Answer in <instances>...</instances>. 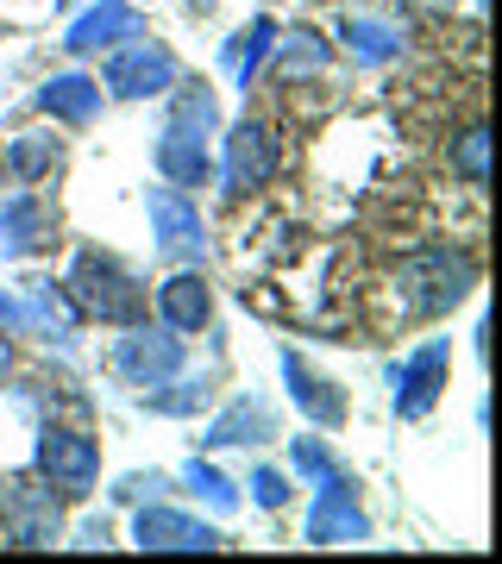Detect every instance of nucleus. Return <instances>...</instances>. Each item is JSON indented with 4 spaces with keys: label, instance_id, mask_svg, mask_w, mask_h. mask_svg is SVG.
Listing matches in <instances>:
<instances>
[{
    "label": "nucleus",
    "instance_id": "nucleus-1",
    "mask_svg": "<svg viewBox=\"0 0 502 564\" xmlns=\"http://www.w3.org/2000/svg\"><path fill=\"white\" fill-rule=\"evenodd\" d=\"M70 302L82 307V321H100V326H139L151 314V295H145V282L126 270L114 251H95V245H82L76 258H70Z\"/></svg>",
    "mask_w": 502,
    "mask_h": 564
},
{
    "label": "nucleus",
    "instance_id": "nucleus-2",
    "mask_svg": "<svg viewBox=\"0 0 502 564\" xmlns=\"http://www.w3.org/2000/svg\"><path fill=\"white\" fill-rule=\"evenodd\" d=\"M478 289V258L459 245H427L415 258H402L396 270V295L408 321H440Z\"/></svg>",
    "mask_w": 502,
    "mask_h": 564
},
{
    "label": "nucleus",
    "instance_id": "nucleus-3",
    "mask_svg": "<svg viewBox=\"0 0 502 564\" xmlns=\"http://www.w3.org/2000/svg\"><path fill=\"white\" fill-rule=\"evenodd\" d=\"M32 470L57 489L63 502H82V496L100 484V445L88 440L82 426L44 421L39 426V452H32Z\"/></svg>",
    "mask_w": 502,
    "mask_h": 564
},
{
    "label": "nucleus",
    "instance_id": "nucleus-4",
    "mask_svg": "<svg viewBox=\"0 0 502 564\" xmlns=\"http://www.w3.org/2000/svg\"><path fill=\"white\" fill-rule=\"evenodd\" d=\"M177 51L158 39H126L107 51V63H100V88L114 95V101H151V95H170V82H177Z\"/></svg>",
    "mask_w": 502,
    "mask_h": 564
},
{
    "label": "nucleus",
    "instance_id": "nucleus-5",
    "mask_svg": "<svg viewBox=\"0 0 502 564\" xmlns=\"http://www.w3.org/2000/svg\"><path fill=\"white\" fill-rule=\"evenodd\" d=\"M0 533L7 545H51L63 540V496L44 484L39 470L32 477H0Z\"/></svg>",
    "mask_w": 502,
    "mask_h": 564
},
{
    "label": "nucleus",
    "instance_id": "nucleus-6",
    "mask_svg": "<svg viewBox=\"0 0 502 564\" xmlns=\"http://www.w3.org/2000/svg\"><path fill=\"white\" fill-rule=\"evenodd\" d=\"M182 370V333L170 326H120L114 339V377L126 389H163Z\"/></svg>",
    "mask_w": 502,
    "mask_h": 564
},
{
    "label": "nucleus",
    "instance_id": "nucleus-7",
    "mask_svg": "<svg viewBox=\"0 0 502 564\" xmlns=\"http://www.w3.org/2000/svg\"><path fill=\"white\" fill-rule=\"evenodd\" d=\"M145 214H151V239L170 263H207V220H201V207L189 202V188H151L145 195Z\"/></svg>",
    "mask_w": 502,
    "mask_h": 564
},
{
    "label": "nucleus",
    "instance_id": "nucleus-8",
    "mask_svg": "<svg viewBox=\"0 0 502 564\" xmlns=\"http://www.w3.org/2000/svg\"><path fill=\"white\" fill-rule=\"evenodd\" d=\"M277 163H282L277 132L264 120H239L226 132V151H221V188L233 202H245V195H258V188L277 182Z\"/></svg>",
    "mask_w": 502,
    "mask_h": 564
},
{
    "label": "nucleus",
    "instance_id": "nucleus-9",
    "mask_svg": "<svg viewBox=\"0 0 502 564\" xmlns=\"http://www.w3.org/2000/svg\"><path fill=\"white\" fill-rule=\"evenodd\" d=\"M446 358H452V345L446 339H427L421 351H408V358L389 370V389H396V414L402 421H427L446 395Z\"/></svg>",
    "mask_w": 502,
    "mask_h": 564
},
{
    "label": "nucleus",
    "instance_id": "nucleus-10",
    "mask_svg": "<svg viewBox=\"0 0 502 564\" xmlns=\"http://www.w3.org/2000/svg\"><path fill=\"white\" fill-rule=\"evenodd\" d=\"M352 489H359L352 477L314 489L308 521H301L308 545H359V540H371V521H364V508H359V496H352Z\"/></svg>",
    "mask_w": 502,
    "mask_h": 564
},
{
    "label": "nucleus",
    "instance_id": "nucleus-11",
    "mask_svg": "<svg viewBox=\"0 0 502 564\" xmlns=\"http://www.w3.org/2000/svg\"><path fill=\"white\" fill-rule=\"evenodd\" d=\"M145 20L132 0H95L88 13H76V20L63 25V51L70 57H100V51H114V44L139 39Z\"/></svg>",
    "mask_w": 502,
    "mask_h": 564
},
{
    "label": "nucleus",
    "instance_id": "nucleus-12",
    "mask_svg": "<svg viewBox=\"0 0 502 564\" xmlns=\"http://www.w3.org/2000/svg\"><path fill=\"white\" fill-rule=\"evenodd\" d=\"M57 239V214L39 188H13L0 202V258H39Z\"/></svg>",
    "mask_w": 502,
    "mask_h": 564
},
{
    "label": "nucleus",
    "instance_id": "nucleus-13",
    "mask_svg": "<svg viewBox=\"0 0 502 564\" xmlns=\"http://www.w3.org/2000/svg\"><path fill=\"white\" fill-rule=\"evenodd\" d=\"M132 545L139 552H221V533L177 508H139L132 514Z\"/></svg>",
    "mask_w": 502,
    "mask_h": 564
},
{
    "label": "nucleus",
    "instance_id": "nucleus-14",
    "mask_svg": "<svg viewBox=\"0 0 502 564\" xmlns=\"http://www.w3.org/2000/svg\"><path fill=\"white\" fill-rule=\"evenodd\" d=\"M282 383H289V402L301 408V421H314V426H340L345 421L340 383H333V377H321V370L301 358V351H282Z\"/></svg>",
    "mask_w": 502,
    "mask_h": 564
},
{
    "label": "nucleus",
    "instance_id": "nucleus-15",
    "mask_svg": "<svg viewBox=\"0 0 502 564\" xmlns=\"http://www.w3.org/2000/svg\"><path fill=\"white\" fill-rule=\"evenodd\" d=\"M207 170H214V158H207V132H195V126H182V120H163V132H158V176L170 182V188H201Z\"/></svg>",
    "mask_w": 502,
    "mask_h": 564
},
{
    "label": "nucleus",
    "instance_id": "nucleus-16",
    "mask_svg": "<svg viewBox=\"0 0 502 564\" xmlns=\"http://www.w3.org/2000/svg\"><path fill=\"white\" fill-rule=\"evenodd\" d=\"M158 314H163L170 333H201V326L214 321V289H207V276H201V263H182L177 276H163Z\"/></svg>",
    "mask_w": 502,
    "mask_h": 564
},
{
    "label": "nucleus",
    "instance_id": "nucleus-17",
    "mask_svg": "<svg viewBox=\"0 0 502 564\" xmlns=\"http://www.w3.org/2000/svg\"><path fill=\"white\" fill-rule=\"evenodd\" d=\"M32 101H39V113H51V120H63V126H88L100 113V101H107V88H100V76L63 69V76L44 82Z\"/></svg>",
    "mask_w": 502,
    "mask_h": 564
},
{
    "label": "nucleus",
    "instance_id": "nucleus-18",
    "mask_svg": "<svg viewBox=\"0 0 502 564\" xmlns=\"http://www.w3.org/2000/svg\"><path fill=\"white\" fill-rule=\"evenodd\" d=\"M277 440V414H270V402H258V395H239V402L226 408L221 421H207V433H201V452H221V445H264Z\"/></svg>",
    "mask_w": 502,
    "mask_h": 564
},
{
    "label": "nucleus",
    "instance_id": "nucleus-19",
    "mask_svg": "<svg viewBox=\"0 0 502 564\" xmlns=\"http://www.w3.org/2000/svg\"><path fill=\"white\" fill-rule=\"evenodd\" d=\"M20 295H25V321H32V333H44V339H57V345H76L82 307L70 302L63 282H25Z\"/></svg>",
    "mask_w": 502,
    "mask_h": 564
},
{
    "label": "nucleus",
    "instance_id": "nucleus-20",
    "mask_svg": "<svg viewBox=\"0 0 502 564\" xmlns=\"http://www.w3.org/2000/svg\"><path fill=\"white\" fill-rule=\"evenodd\" d=\"M57 163H63V139H57V132H20V139H7V151H0V170L20 182V188H39Z\"/></svg>",
    "mask_w": 502,
    "mask_h": 564
},
{
    "label": "nucleus",
    "instance_id": "nucleus-21",
    "mask_svg": "<svg viewBox=\"0 0 502 564\" xmlns=\"http://www.w3.org/2000/svg\"><path fill=\"white\" fill-rule=\"evenodd\" d=\"M270 76L277 82H301V76H321L327 63H333V44L321 39V32H308V25H301V32H289V39H277L270 44Z\"/></svg>",
    "mask_w": 502,
    "mask_h": 564
},
{
    "label": "nucleus",
    "instance_id": "nucleus-22",
    "mask_svg": "<svg viewBox=\"0 0 502 564\" xmlns=\"http://www.w3.org/2000/svg\"><path fill=\"white\" fill-rule=\"evenodd\" d=\"M270 44H277V20H264V13L226 39V76H233V88H252V76L270 63Z\"/></svg>",
    "mask_w": 502,
    "mask_h": 564
},
{
    "label": "nucleus",
    "instance_id": "nucleus-23",
    "mask_svg": "<svg viewBox=\"0 0 502 564\" xmlns=\"http://www.w3.org/2000/svg\"><path fill=\"white\" fill-rule=\"evenodd\" d=\"M289 464H296L301 489H321V484H340V477H352L340 464V452L327 440H289Z\"/></svg>",
    "mask_w": 502,
    "mask_h": 564
},
{
    "label": "nucleus",
    "instance_id": "nucleus-24",
    "mask_svg": "<svg viewBox=\"0 0 502 564\" xmlns=\"http://www.w3.org/2000/svg\"><path fill=\"white\" fill-rule=\"evenodd\" d=\"M170 120L195 126V132H214L221 126V101H214V88L207 82H170Z\"/></svg>",
    "mask_w": 502,
    "mask_h": 564
},
{
    "label": "nucleus",
    "instance_id": "nucleus-25",
    "mask_svg": "<svg viewBox=\"0 0 502 564\" xmlns=\"http://www.w3.org/2000/svg\"><path fill=\"white\" fill-rule=\"evenodd\" d=\"M340 39H345V51H352V63H371V69L389 63V57H402V39L383 20H345Z\"/></svg>",
    "mask_w": 502,
    "mask_h": 564
},
{
    "label": "nucleus",
    "instance_id": "nucleus-26",
    "mask_svg": "<svg viewBox=\"0 0 502 564\" xmlns=\"http://www.w3.org/2000/svg\"><path fill=\"white\" fill-rule=\"evenodd\" d=\"M182 489H195V502H207L214 514H233V508H239V484L221 477L214 464H201V458L182 464Z\"/></svg>",
    "mask_w": 502,
    "mask_h": 564
},
{
    "label": "nucleus",
    "instance_id": "nucleus-27",
    "mask_svg": "<svg viewBox=\"0 0 502 564\" xmlns=\"http://www.w3.org/2000/svg\"><path fill=\"white\" fill-rule=\"evenodd\" d=\"M452 170L464 188H490V126H471L452 139Z\"/></svg>",
    "mask_w": 502,
    "mask_h": 564
},
{
    "label": "nucleus",
    "instance_id": "nucleus-28",
    "mask_svg": "<svg viewBox=\"0 0 502 564\" xmlns=\"http://www.w3.org/2000/svg\"><path fill=\"white\" fill-rule=\"evenodd\" d=\"M170 389H177V395H163V389H145V408H151V414H195V408H207V383H201V377H170Z\"/></svg>",
    "mask_w": 502,
    "mask_h": 564
},
{
    "label": "nucleus",
    "instance_id": "nucleus-29",
    "mask_svg": "<svg viewBox=\"0 0 502 564\" xmlns=\"http://www.w3.org/2000/svg\"><path fill=\"white\" fill-rule=\"evenodd\" d=\"M252 502L277 514V508L289 502V477H282V470H270V464H258V470H252Z\"/></svg>",
    "mask_w": 502,
    "mask_h": 564
},
{
    "label": "nucleus",
    "instance_id": "nucleus-30",
    "mask_svg": "<svg viewBox=\"0 0 502 564\" xmlns=\"http://www.w3.org/2000/svg\"><path fill=\"white\" fill-rule=\"evenodd\" d=\"M0 333H32V321H25V295H13V289H0Z\"/></svg>",
    "mask_w": 502,
    "mask_h": 564
},
{
    "label": "nucleus",
    "instance_id": "nucleus-31",
    "mask_svg": "<svg viewBox=\"0 0 502 564\" xmlns=\"http://www.w3.org/2000/svg\"><path fill=\"white\" fill-rule=\"evenodd\" d=\"M158 489H170V477H158V470H151V477H126L114 496H120V502H145V496H158Z\"/></svg>",
    "mask_w": 502,
    "mask_h": 564
},
{
    "label": "nucleus",
    "instance_id": "nucleus-32",
    "mask_svg": "<svg viewBox=\"0 0 502 564\" xmlns=\"http://www.w3.org/2000/svg\"><path fill=\"white\" fill-rule=\"evenodd\" d=\"M402 13H421V20H440V13H452V0H396Z\"/></svg>",
    "mask_w": 502,
    "mask_h": 564
},
{
    "label": "nucleus",
    "instance_id": "nucleus-33",
    "mask_svg": "<svg viewBox=\"0 0 502 564\" xmlns=\"http://www.w3.org/2000/svg\"><path fill=\"white\" fill-rule=\"evenodd\" d=\"M107 540H114V527L107 521H82L76 527V545H107Z\"/></svg>",
    "mask_w": 502,
    "mask_h": 564
},
{
    "label": "nucleus",
    "instance_id": "nucleus-34",
    "mask_svg": "<svg viewBox=\"0 0 502 564\" xmlns=\"http://www.w3.org/2000/svg\"><path fill=\"white\" fill-rule=\"evenodd\" d=\"M13 370V333H0V377Z\"/></svg>",
    "mask_w": 502,
    "mask_h": 564
},
{
    "label": "nucleus",
    "instance_id": "nucleus-35",
    "mask_svg": "<svg viewBox=\"0 0 502 564\" xmlns=\"http://www.w3.org/2000/svg\"><path fill=\"white\" fill-rule=\"evenodd\" d=\"M57 7H76V0H57Z\"/></svg>",
    "mask_w": 502,
    "mask_h": 564
},
{
    "label": "nucleus",
    "instance_id": "nucleus-36",
    "mask_svg": "<svg viewBox=\"0 0 502 564\" xmlns=\"http://www.w3.org/2000/svg\"><path fill=\"white\" fill-rule=\"evenodd\" d=\"M0 545H7V533H0Z\"/></svg>",
    "mask_w": 502,
    "mask_h": 564
}]
</instances>
